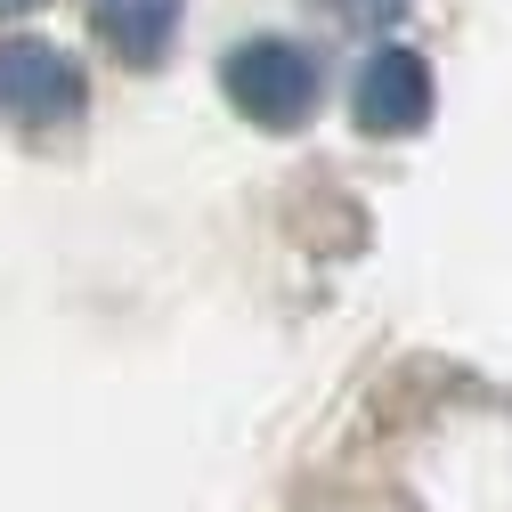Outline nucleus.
I'll use <instances>...</instances> for the list:
<instances>
[{"label": "nucleus", "instance_id": "obj_1", "mask_svg": "<svg viewBox=\"0 0 512 512\" xmlns=\"http://www.w3.org/2000/svg\"><path fill=\"white\" fill-rule=\"evenodd\" d=\"M220 90L236 98V114H252L261 131H293V122H309L317 106V57L285 33H252L220 57Z\"/></svg>", "mask_w": 512, "mask_h": 512}, {"label": "nucleus", "instance_id": "obj_2", "mask_svg": "<svg viewBox=\"0 0 512 512\" xmlns=\"http://www.w3.org/2000/svg\"><path fill=\"white\" fill-rule=\"evenodd\" d=\"M82 98H90V82L57 41H41V33L0 41V114L17 131H66L82 114Z\"/></svg>", "mask_w": 512, "mask_h": 512}, {"label": "nucleus", "instance_id": "obj_3", "mask_svg": "<svg viewBox=\"0 0 512 512\" xmlns=\"http://www.w3.org/2000/svg\"><path fill=\"white\" fill-rule=\"evenodd\" d=\"M358 131L374 139H415L423 122H431V66H423V49H374L366 66H358Z\"/></svg>", "mask_w": 512, "mask_h": 512}, {"label": "nucleus", "instance_id": "obj_4", "mask_svg": "<svg viewBox=\"0 0 512 512\" xmlns=\"http://www.w3.org/2000/svg\"><path fill=\"white\" fill-rule=\"evenodd\" d=\"M179 9L187 0H90V25L122 66H163V49L179 33Z\"/></svg>", "mask_w": 512, "mask_h": 512}, {"label": "nucleus", "instance_id": "obj_5", "mask_svg": "<svg viewBox=\"0 0 512 512\" xmlns=\"http://www.w3.org/2000/svg\"><path fill=\"white\" fill-rule=\"evenodd\" d=\"M334 25H350V33H382V25H399L407 17V0H317Z\"/></svg>", "mask_w": 512, "mask_h": 512}, {"label": "nucleus", "instance_id": "obj_6", "mask_svg": "<svg viewBox=\"0 0 512 512\" xmlns=\"http://www.w3.org/2000/svg\"><path fill=\"white\" fill-rule=\"evenodd\" d=\"M17 9H33V0H0V17H17Z\"/></svg>", "mask_w": 512, "mask_h": 512}]
</instances>
